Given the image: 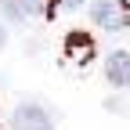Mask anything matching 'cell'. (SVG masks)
Wrapping results in <instances>:
<instances>
[{
    "label": "cell",
    "instance_id": "cell-3",
    "mask_svg": "<svg viewBox=\"0 0 130 130\" xmlns=\"http://www.w3.org/2000/svg\"><path fill=\"white\" fill-rule=\"evenodd\" d=\"M90 58H94V36H90V32L72 29L69 36H65V61H72V65H87Z\"/></svg>",
    "mask_w": 130,
    "mask_h": 130
},
{
    "label": "cell",
    "instance_id": "cell-1",
    "mask_svg": "<svg viewBox=\"0 0 130 130\" xmlns=\"http://www.w3.org/2000/svg\"><path fill=\"white\" fill-rule=\"evenodd\" d=\"M90 18L108 32H123L130 25V4L126 0H90Z\"/></svg>",
    "mask_w": 130,
    "mask_h": 130
},
{
    "label": "cell",
    "instance_id": "cell-7",
    "mask_svg": "<svg viewBox=\"0 0 130 130\" xmlns=\"http://www.w3.org/2000/svg\"><path fill=\"white\" fill-rule=\"evenodd\" d=\"M4 43H7V29L0 25V51H4Z\"/></svg>",
    "mask_w": 130,
    "mask_h": 130
},
{
    "label": "cell",
    "instance_id": "cell-4",
    "mask_svg": "<svg viewBox=\"0 0 130 130\" xmlns=\"http://www.w3.org/2000/svg\"><path fill=\"white\" fill-rule=\"evenodd\" d=\"M105 79L112 87H130V51H112L105 58Z\"/></svg>",
    "mask_w": 130,
    "mask_h": 130
},
{
    "label": "cell",
    "instance_id": "cell-5",
    "mask_svg": "<svg viewBox=\"0 0 130 130\" xmlns=\"http://www.w3.org/2000/svg\"><path fill=\"white\" fill-rule=\"evenodd\" d=\"M14 4L22 7V14H54V4L58 0H14Z\"/></svg>",
    "mask_w": 130,
    "mask_h": 130
},
{
    "label": "cell",
    "instance_id": "cell-6",
    "mask_svg": "<svg viewBox=\"0 0 130 130\" xmlns=\"http://www.w3.org/2000/svg\"><path fill=\"white\" fill-rule=\"evenodd\" d=\"M61 4H65V11H79V7L87 4V0H61Z\"/></svg>",
    "mask_w": 130,
    "mask_h": 130
},
{
    "label": "cell",
    "instance_id": "cell-2",
    "mask_svg": "<svg viewBox=\"0 0 130 130\" xmlns=\"http://www.w3.org/2000/svg\"><path fill=\"white\" fill-rule=\"evenodd\" d=\"M11 130H54V119L36 101H22L11 112Z\"/></svg>",
    "mask_w": 130,
    "mask_h": 130
}]
</instances>
